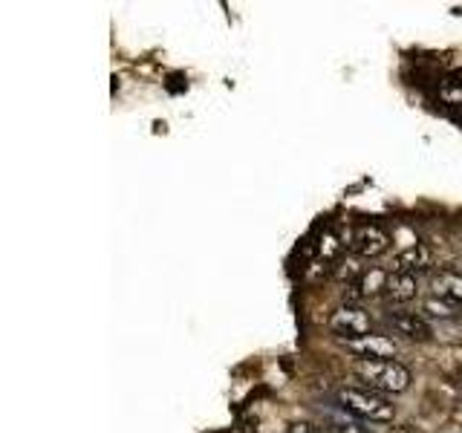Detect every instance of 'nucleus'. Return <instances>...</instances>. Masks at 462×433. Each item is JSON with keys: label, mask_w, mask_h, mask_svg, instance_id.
I'll return each instance as SVG.
<instances>
[{"label": "nucleus", "mask_w": 462, "mask_h": 433, "mask_svg": "<svg viewBox=\"0 0 462 433\" xmlns=\"http://www.w3.org/2000/svg\"><path fill=\"white\" fill-rule=\"evenodd\" d=\"M353 370L358 379L365 382L367 390H375V393H382V396H396L411 387V370L396 358H384V361L356 358Z\"/></svg>", "instance_id": "1"}, {"label": "nucleus", "mask_w": 462, "mask_h": 433, "mask_svg": "<svg viewBox=\"0 0 462 433\" xmlns=\"http://www.w3.org/2000/svg\"><path fill=\"white\" fill-rule=\"evenodd\" d=\"M336 401H338V408L365 419L370 425H384L396 419V404L367 387H341L336 393Z\"/></svg>", "instance_id": "2"}, {"label": "nucleus", "mask_w": 462, "mask_h": 433, "mask_svg": "<svg viewBox=\"0 0 462 433\" xmlns=\"http://www.w3.org/2000/svg\"><path fill=\"white\" fill-rule=\"evenodd\" d=\"M329 329L336 332L341 341H358L373 336V318L358 307V303H344L329 315Z\"/></svg>", "instance_id": "3"}, {"label": "nucleus", "mask_w": 462, "mask_h": 433, "mask_svg": "<svg viewBox=\"0 0 462 433\" xmlns=\"http://www.w3.org/2000/svg\"><path fill=\"white\" fill-rule=\"evenodd\" d=\"M390 249V235L382 228V226H375V223H365V226H358L353 231V237H350V252L356 257H365V260H373V257H379Z\"/></svg>", "instance_id": "4"}, {"label": "nucleus", "mask_w": 462, "mask_h": 433, "mask_svg": "<svg viewBox=\"0 0 462 433\" xmlns=\"http://www.w3.org/2000/svg\"><path fill=\"white\" fill-rule=\"evenodd\" d=\"M387 324H390V329H393L399 338L419 341V344H425V341H430V338H433L430 324L425 321V315H419V312L390 309V312H387Z\"/></svg>", "instance_id": "5"}, {"label": "nucleus", "mask_w": 462, "mask_h": 433, "mask_svg": "<svg viewBox=\"0 0 462 433\" xmlns=\"http://www.w3.org/2000/svg\"><path fill=\"white\" fill-rule=\"evenodd\" d=\"M346 350L353 355L365 358V361H384V358H393L399 355V344L393 336H367V338H358V341H350L346 344Z\"/></svg>", "instance_id": "6"}, {"label": "nucleus", "mask_w": 462, "mask_h": 433, "mask_svg": "<svg viewBox=\"0 0 462 433\" xmlns=\"http://www.w3.org/2000/svg\"><path fill=\"white\" fill-rule=\"evenodd\" d=\"M433 300L445 303V307H462V272L459 269H439L430 281Z\"/></svg>", "instance_id": "7"}, {"label": "nucleus", "mask_w": 462, "mask_h": 433, "mask_svg": "<svg viewBox=\"0 0 462 433\" xmlns=\"http://www.w3.org/2000/svg\"><path fill=\"white\" fill-rule=\"evenodd\" d=\"M321 425L327 433H379L375 428H370V422H365V419H358L353 413H346L344 408H329L321 413Z\"/></svg>", "instance_id": "8"}, {"label": "nucleus", "mask_w": 462, "mask_h": 433, "mask_svg": "<svg viewBox=\"0 0 462 433\" xmlns=\"http://www.w3.org/2000/svg\"><path fill=\"white\" fill-rule=\"evenodd\" d=\"M433 266V252L428 249L425 243H413V245H408L404 252H399L396 254V260H393V272H402V274H422V272H428Z\"/></svg>", "instance_id": "9"}, {"label": "nucleus", "mask_w": 462, "mask_h": 433, "mask_svg": "<svg viewBox=\"0 0 462 433\" xmlns=\"http://www.w3.org/2000/svg\"><path fill=\"white\" fill-rule=\"evenodd\" d=\"M419 295V278L416 274H402V272H390V281H387V298L404 307V303L416 300Z\"/></svg>", "instance_id": "10"}, {"label": "nucleus", "mask_w": 462, "mask_h": 433, "mask_svg": "<svg viewBox=\"0 0 462 433\" xmlns=\"http://www.w3.org/2000/svg\"><path fill=\"white\" fill-rule=\"evenodd\" d=\"M439 98L448 107H462V69H451L439 81Z\"/></svg>", "instance_id": "11"}, {"label": "nucleus", "mask_w": 462, "mask_h": 433, "mask_svg": "<svg viewBox=\"0 0 462 433\" xmlns=\"http://www.w3.org/2000/svg\"><path fill=\"white\" fill-rule=\"evenodd\" d=\"M318 257L324 260V263H332V260L338 257V252H341V240H338V235L332 228H324L321 231V237H318Z\"/></svg>", "instance_id": "12"}, {"label": "nucleus", "mask_w": 462, "mask_h": 433, "mask_svg": "<svg viewBox=\"0 0 462 433\" xmlns=\"http://www.w3.org/2000/svg\"><path fill=\"white\" fill-rule=\"evenodd\" d=\"M286 433H327V430L318 425H310V422H295V425H289Z\"/></svg>", "instance_id": "13"}]
</instances>
